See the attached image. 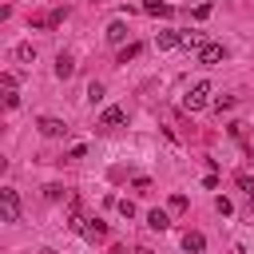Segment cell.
Here are the masks:
<instances>
[{
    "label": "cell",
    "mask_w": 254,
    "mask_h": 254,
    "mask_svg": "<svg viewBox=\"0 0 254 254\" xmlns=\"http://www.w3.org/2000/svg\"><path fill=\"white\" fill-rule=\"evenodd\" d=\"M206 103H210V83H206V79L190 83V91L183 95V107H187V111H202Z\"/></svg>",
    "instance_id": "6da1fadb"
},
{
    "label": "cell",
    "mask_w": 254,
    "mask_h": 254,
    "mask_svg": "<svg viewBox=\"0 0 254 254\" xmlns=\"http://www.w3.org/2000/svg\"><path fill=\"white\" fill-rule=\"evenodd\" d=\"M202 246H206V238H202L198 230H190V234L183 238V250H187V254H202Z\"/></svg>",
    "instance_id": "ba28073f"
},
{
    "label": "cell",
    "mask_w": 254,
    "mask_h": 254,
    "mask_svg": "<svg viewBox=\"0 0 254 254\" xmlns=\"http://www.w3.org/2000/svg\"><path fill=\"white\" fill-rule=\"evenodd\" d=\"M0 83H4V103H8V107H20V95H16V75H12V71H4V75H0Z\"/></svg>",
    "instance_id": "5b68a950"
},
{
    "label": "cell",
    "mask_w": 254,
    "mask_h": 254,
    "mask_svg": "<svg viewBox=\"0 0 254 254\" xmlns=\"http://www.w3.org/2000/svg\"><path fill=\"white\" fill-rule=\"evenodd\" d=\"M123 123H127V111H123V107H103V115H99V127L115 131V127H123Z\"/></svg>",
    "instance_id": "277c9868"
},
{
    "label": "cell",
    "mask_w": 254,
    "mask_h": 254,
    "mask_svg": "<svg viewBox=\"0 0 254 254\" xmlns=\"http://www.w3.org/2000/svg\"><path fill=\"white\" fill-rule=\"evenodd\" d=\"M115 206H119V214H123V218H135V206H131V202H127V198H119V202H115Z\"/></svg>",
    "instance_id": "44dd1931"
},
{
    "label": "cell",
    "mask_w": 254,
    "mask_h": 254,
    "mask_svg": "<svg viewBox=\"0 0 254 254\" xmlns=\"http://www.w3.org/2000/svg\"><path fill=\"white\" fill-rule=\"evenodd\" d=\"M238 187H242V190H246V194H250V198H254V179H250V175H246V171H238Z\"/></svg>",
    "instance_id": "2e32d148"
},
{
    "label": "cell",
    "mask_w": 254,
    "mask_h": 254,
    "mask_svg": "<svg viewBox=\"0 0 254 254\" xmlns=\"http://www.w3.org/2000/svg\"><path fill=\"white\" fill-rule=\"evenodd\" d=\"M36 127H40V135H44V139H60V135H67V123H64V119H56V115H44Z\"/></svg>",
    "instance_id": "3957f363"
},
{
    "label": "cell",
    "mask_w": 254,
    "mask_h": 254,
    "mask_svg": "<svg viewBox=\"0 0 254 254\" xmlns=\"http://www.w3.org/2000/svg\"><path fill=\"white\" fill-rule=\"evenodd\" d=\"M147 226H151V230H167V226H171L167 210H151V214H147Z\"/></svg>",
    "instance_id": "8fae6325"
},
{
    "label": "cell",
    "mask_w": 254,
    "mask_h": 254,
    "mask_svg": "<svg viewBox=\"0 0 254 254\" xmlns=\"http://www.w3.org/2000/svg\"><path fill=\"white\" fill-rule=\"evenodd\" d=\"M206 40L198 36V32H183V48H202Z\"/></svg>",
    "instance_id": "5bb4252c"
},
{
    "label": "cell",
    "mask_w": 254,
    "mask_h": 254,
    "mask_svg": "<svg viewBox=\"0 0 254 254\" xmlns=\"http://www.w3.org/2000/svg\"><path fill=\"white\" fill-rule=\"evenodd\" d=\"M250 218H254V198H250Z\"/></svg>",
    "instance_id": "cb8c5ba5"
},
{
    "label": "cell",
    "mask_w": 254,
    "mask_h": 254,
    "mask_svg": "<svg viewBox=\"0 0 254 254\" xmlns=\"http://www.w3.org/2000/svg\"><path fill=\"white\" fill-rule=\"evenodd\" d=\"M99 99H103V83H91L87 87V103H99Z\"/></svg>",
    "instance_id": "ac0fdd59"
},
{
    "label": "cell",
    "mask_w": 254,
    "mask_h": 254,
    "mask_svg": "<svg viewBox=\"0 0 254 254\" xmlns=\"http://www.w3.org/2000/svg\"><path fill=\"white\" fill-rule=\"evenodd\" d=\"M139 52H143L139 44H127V48H119V64H127V60H135Z\"/></svg>",
    "instance_id": "9a60e30c"
},
{
    "label": "cell",
    "mask_w": 254,
    "mask_h": 254,
    "mask_svg": "<svg viewBox=\"0 0 254 254\" xmlns=\"http://www.w3.org/2000/svg\"><path fill=\"white\" fill-rule=\"evenodd\" d=\"M64 16H67V8H52V12H48V28H56Z\"/></svg>",
    "instance_id": "e0dca14e"
},
{
    "label": "cell",
    "mask_w": 254,
    "mask_h": 254,
    "mask_svg": "<svg viewBox=\"0 0 254 254\" xmlns=\"http://www.w3.org/2000/svg\"><path fill=\"white\" fill-rule=\"evenodd\" d=\"M83 155H87V147H83V143H75V147L67 151V159H83Z\"/></svg>",
    "instance_id": "603a6c76"
},
{
    "label": "cell",
    "mask_w": 254,
    "mask_h": 254,
    "mask_svg": "<svg viewBox=\"0 0 254 254\" xmlns=\"http://www.w3.org/2000/svg\"><path fill=\"white\" fill-rule=\"evenodd\" d=\"M226 52H222V44H202L198 48V64H218Z\"/></svg>",
    "instance_id": "8992f818"
},
{
    "label": "cell",
    "mask_w": 254,
    "mask_h": 254,
    "mask_svg": "<svg viewBox=\"0 0 254 254\" xmlns=\"http://www.w3.org/2000/svg\"><path fill=\"white\" fill-rule=\"evenodd\" d=\"M214 210L226 218V214H234V206H230V198H214Z\"/></svg>",
    "instance_id": "d6986e66"
},
{
    "label": "cell",
    "mask_w": 254,
    "mask_h": 254,
    "mask_svg": "<svg viewBox=\"0 0 254 254\" xmlns=\"http://www.w3.org/2000/svg\"><path fill=\"white\" fill-rule=\"evenodd\" d=\"M56 75H60V79H71V75H75V60L60 52V56H56Z\"/></svg>",
    "instance_id": "52a82bcc"
},
{
    "label": "cell",
    "mask_w": 254,
    "mask_h": 254,
    "mask_svg": "<svg viewBox=\"0 0 254 254\" xmlns=\"http://www.w3.org/2000/svg\"><path fill=\"white\" fill-rule=\"evenodd\" d=\"M214 107H218V111H230V107H234V95H218Z\"/></svg>",
    "instance_id": "ffe728a7"
},
{
    "label": "cell",
    "mask_w": 254,
    "mask_h": 254,
    "mask_svg": "<svg viewBox=\"0 0 254 254\" xmlns=\"http://www.w3.org/2000/svg\"><path fill=\"white\" fill-rule=\"evenodd\" d=\"M155 44H159L163 52H167V48H179V44H183V32H159Z\"/></svg>",
    "instance_id": "30bf717a"
},
{
    "label": "cell",
    "mask_w": 254,
    "mask_h": 254,
    "mask_svg": "<svg viewBox=\"0 0 254 254\" xmlns=\"http://www.w3.org/2000/svg\"><path fill=\"white\" fill-rule=\"evenodd\" d=\"M91 4H99V0H91Z\"/></svg>",
    "instance_id": "d4e9b609"
},
{
    "label": "cell",
    "mask_w": 254,
    "mask_h": 254,
    "mask_svg": "<svg viewBox=\"0 0 254 254\" xmlns=\"http://www.w3.org/2000/svg\"><path fill=\"white\" fill-rule=\"evenodd\" d=\"M0 214H4V222H20V194L12 187L0 190Z\"/></svg>",
    "instance_id": "7a4b0ae2"
},
{
    "label": "cell",
    "mask_w": 254,
    "mask_h": 254,
    "mask_svg": "<svg viewBox=\"0 0 254 254\" xmlns=\"http://www.w3.org/2000/svg\"><path fill=\"white\" fill-rule=\"evenodd\" d=\"M143 12H147V16H171V4H163V0H143Z\"/></svg>",
    "instance_id": "7c38bea8"
},
{
    "label": "cell",
    "mask_w": 254,
    "mask_h": 254,
    "mask_svg": "<svg viewBox=\"0 0 254 254\" xmlns=\"http://www.w3.org/2000/svg\"><path fill=\"white\" fill-rule=\"evenodd\" d=\"M107 40H111V44H123V40H127V24H123V20H111V24H107Z\"/></svg>",
    "instance_id": "9c48e42d"
},
{
    "label": "cell",
    "mask_w": 254,
    "mask_h": 254,
    "mask_svg": "<svg viewBox=\"0 0 254 254\" xmlns=\"http://www.w3.org/2000/svg\"><path fill=\"white\" fill-rule=\"evenodd\" d=\"M171 210H187V194H171Z\"/></svg>",
    "instance_id": "7402d4cb"
},
{
    "label": "cell",
    "mask_w": 254,
    "mask_h": 254,
    "mask_svg": "<svg viewBox=\"0 0 254 254\" xmlns=\"http://www.w3.org/2000/svg\"><path fill=\"white\" fill-rule=\"evenodd\" d=\"M16 60H20V64H32V60H36V48H32V44H16Z\"/></svg>",
    "instance_id": "4fadbf2b"
}]
</instances>
